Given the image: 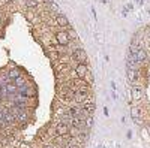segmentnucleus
<instances>
[{"instance_id":"nucleus-1","label":"nucleus","mask_w":150,"mask_h":148,"mask_svg":"<svg viewBox=\"0 0 150 148\" xmlns=\"http://www.w3.org/2000/svg\"><path fill=\"white\" fill-rule=\"evenodd\" d=\"M72 58L77 61V63H86L87 61V54L84 49H75L72 53Z\"/></svg>"},{"instance_id":"nucleus-9","label":"nucleus","mask_w":150,"mask_h":148,"mask_svg":"<svg viewBox=\"0 0 150 148\" xmlns=\"http://www.w3.org/2000/svg\"><path fill=\"white\" fill-rule=\"evenodd\" d=\"M57 24L59 26H62V27H68L69 26V21H68V18L65 17V15H57Z\"/></svg>"},{"instance_id":"nucleus-23","label":"nucleus","mask_w":150,"mask_h":148,"mask_svg":"<svg viewBox=\"0 0 150 148\" xmlns=\"http://www.w3.org/2000/svg\"><path fill=\"white\" fill-rule=\"evenodd\" d=\"M38 2H41V0H38Z\"/></svg>"},{"instance_id":"nucleus-12","label":"nucleus","mask_w":150,"mask_h":148,"mask_svg":"<svg viewBox=\"0 0 150 148\" xmlns=\"http://www.w3.org/2000/svg\"><path fill=\"white\" fill-rule=\"evenodd\" d=\"M38 3H39L38 0H26V6H27L29 9H36L38 6H39Z\"/></svg>"},{"instance_id":"nucleus-14","label":"nucleus","mask_w":150,"mask_h":148,"mask_svg":"<svg viewBox=\"0 0 150 148\" xmlns=\"http://www.w3.org/2000/svg\"><path fill=\"white\" fill-rule=\"evenodd\" d=\"M18 93H20L21 96H27V94H29V90H27L26 85H24V87H18Z\"/></svg>"},{"instance_id":"nucleus-21","label":"nucleus","mask_w":150,"mask_h":148,"mask_svg":"<svg viewBox=\"0 0 150 148\" xmlns=\"http://www.w3.org/2000/svg\"><path fill=\"white\" fill-rule=\"evenodd\" d=\"M0 102H2V96H0Z\"/></svg>"},{"instance_id":"nucleus-22","label":"nucleus","mask_w":150,"mask_h":148,"mask_svg":"<svg viewBox=\"0 0 150 148\" xmlns=\"http://www.w3.org/2000/svg\"><path fill=\"white\" fill-rule=\"evenodd\" d=\"M149 79H150V75H149Z\"/></svg>"},{"instance_id":"nucleus-2","label":"nucleus","mask_w":150,"mask_h":148,"mask_svg":"<svg viewBox=\"0 0 150 148\" xmlns=\"http://www.w3.org/2000/svg\"><path fill=\"white\" fill-rule=\"evenodd\" d=\"M56 41H57V43L59 45H63V46H66L68 43H69V36H68V33H65V32H57L56 33Z\"/></svg>"},{"instance_id":"nucleus-7","label":"nucleus","mask_w":150,"mask_h":148,"mask_svg":"<svg viewBox=\"0 0 150 148\" xmlns=\"http://www.w3.org/2000/svg\"><path fill=\"white\" fill-rule=\"evenodd\" d=\"M126 73H128V79L131 82H135L138 79V70H134V69H126Z\"/></svg>"},{"instance_id":"nucleus-6","label":"nucleus","mask_w":150,"mask_h":148,"mask_svg":"<svg viewBox=\"0 0 150 148\" xmlns=\"http://www.w3.org/2000/svg\"><path fill=\"white\" fill-rule=\"evenodd\" d=\"M5 88H6V94H8V96H12V94H17V93H18V87H17L15 84H12V82L6 84Z\"/></svg>"},{"instance_id":"nucleus-19","label":"nucleus","mask_w":150,"mask_h":148,"mask_svg":"<svg viewBox=\"0 0 150 148\" xmlns=\"http://www.w3.org/2000/svg\"><path fill=\"white\" fill-rule=\"evenodd\" d=\"M44 2H47V3H53V0H44Z\"/></svg>"},{"instance_id":"nucleus-4","label":"nucleus","mask_w":150,"mask_h":148,"mask_svg":"<svg viewBox=\"0 0 150 148\" xmlns=\"http://www.w3.org/2000/svg\"><path fill=\"white\" fill-rule=\"evenodd\" d=\"M71 129L68 124H65V123H59V124L56 126V133L57 136H65V135H69Z\"/></svg>"},{"instance_id":"nucleus-10","label":"nucleus","mask_w":150,"mask_h":148,"mask_svg":"<svg viewBox=\"0 0 150 148\" xmlns=\"http://www.w3.org/2000/svg\"><path fill=\"white\" fill-rule=\"evenodd\" d=\"M17 76H20V73H18V70H17V69H11V70L8 72V78H9V81H11V82L14 81Z\"/></svg>"},{"instance_id":"nucleus-11","label":"nucleus","mask_w":150,"mask_h":148,"mask_svg":"<svg viewBox=\"0 0 150 148\" xmlns=\"http://www.w3.org/2000/svg\"><path fill=\"white\" fill-rule=\"evenodd\" d=\"M14 81H15L14 84L17 85V87H24V85H26V79H24V76H21V75H20V76H17Z\"/></svg>"},{"instance_id":"nucleus-15","label":"nucleus","mask_w":150,"mask_h":148,"mask_svg":"<svg viewBox=\"0 0 150 148\" xmlns=\"http://www.w3.org/2000/svg\"><path fill=\"white\" fill-rule=\"evenodd\" d=\"M68 36H69V39H71V38H74L75 41H77V39H78V38H77V33H75L74 30H69V33H68Z\"/></svg>"},{"instance_id":"nucleus-20","label":"nucleus","mask_w":150,"mask_h":148,"mask_svg":"<svg viewBox=\"0 0 150 148\" xmlns=\"http://www.w3.org/2000/svg\"><path fill=\"white\" fill-rule=\"evenodd\" d=\"M8 2H14V0H8Z\"/></svg>"},{"instance_id":"nucleus-16","label":"nucleus","mask_w":150,"mask_h":148,"mask_svg":"<svg viewBox=\"0 0 150 148\" xmlns=\"http://www.w3.org/2000/svg\"><path fill=\"white\" fill-rule=\"evenodd\" d=\"M134 2H135V5H140V6H141V5L144 3V0H134Z\"/></svg>"},{"instance_id":"nucleus-3","label":"nucleus","mask_w":150,"mask_h":148,"mask_svg":"<svg viewBox=\"0 0 150 148\" xmlns=\"http://www.w3.org/2000/svg\"><path fill=\"white\" fill-rule=\"evenodd\" d=\"M87 72H89V69H87V65H84V63H78L77 66H75V75H77L78 78H86V75H87Z\"/></svg>"},{"instance_id":"nucleus-5","label":"nucleus","mask_w":150,"mask_h":148,"mask_svg":"<svg viewBox=\"0 0 150 148\" xmlns=\"http://www.w3.org/2000/svg\"><path fill=\"white\" fill-rule=\"evenodd\" d=\"M131 96H132V100H141L143 99V90L138 85H134L132 90H131Z\"/></svg>"},{"instance_id":"nucleus-18","label":"nucleus","mask_w":150,"mask_h":148,"mask_svg":"<svg viewBox=\"0 0 150 148\" xmlns=\"http://www.w3.org/2000/svg\"><path fill=\"white\" fill-rule=\"evenodd\" d=\"M122 14H123V17H128V11H126V9H123V11H122Z\"/></svg>"},{"instance_id":"nucleus-17","label":"nucleus","mask_w":150,"mask_h":148,"mask_svg":"<svg viewBox=\"0 0 150 148\" xmlns=\"http://www.w3.org/2000/svg\"><path fill=\"white\" fill-rule=\"evenodd\" d=\"M42 148H56L54 145H51V144H47V145H44Z\"/></svg>"},{"instance_id":"nucleus-13","label":"nucleus","mask_w":150,"mask_h":148,"mask_svg":"<svg viewBox=\"0 0 150 148\" xmlns=\"http://www.w3.org/2000/svg\"><path fill=\"white\" fill-rule=\"evenodd\" d=\"M140 115H141L140 109L137 108V106H134V108H132V118H134V120H138V118H140Z\"/></svg>"},{"instance_id":"nucleus-8","label":"nucleus","mask_w":150,"mask_h":148,"mask_svg":"<svg viewBox=\"0 0 150 148\" xmlns=\"http://www.w3.org/2000/svg\"><path fill=\"white\" fill-rule=\"evenodd\" d=\"M135 55H137V60H138V63H143V61H146V58H147V53L144 51V49H141V48L135 53Z\"/></svg>"}]
</instances>
